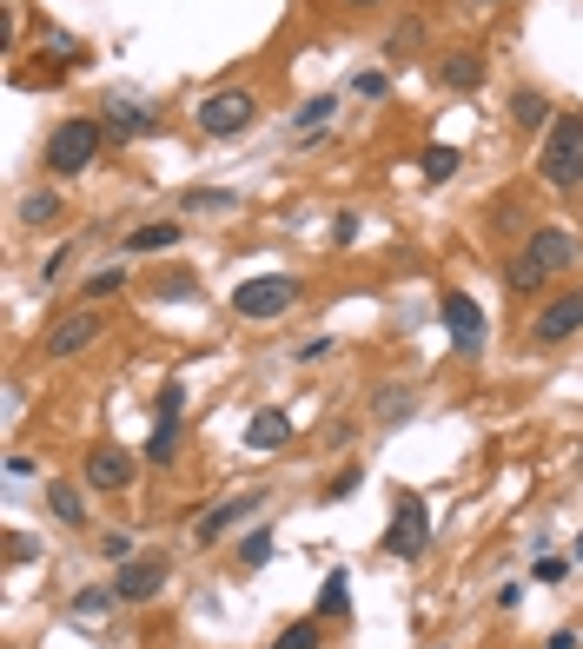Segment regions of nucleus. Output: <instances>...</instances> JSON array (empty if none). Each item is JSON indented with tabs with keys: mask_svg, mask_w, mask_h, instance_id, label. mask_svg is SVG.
<instances>
[{
	"mask_svg": "<svg viewBox=\"0 0 583 649\" xmlns=\"http://www.w3.org/2000/svg\"><path fill=\"white\" fill-rule=\"evenodd\" d=\"M576 232H563V225H537L531 238H524V253L505 266V285L524 298V292H544L557 272H576Z\"/></svg>",
	"mask_w": 583,
	"mask_h": 649,
	"instance_id": "obj_1",
	"label": "nucleus"
},
{
	"mask_svg": "<svg viewBox=\"0 0 583 649\" xmlns=\"http://www.w3.org/2000/svg\"><path fill=\"white\" fill-rule=\"evenodd\" d=\"M537 180H544L550 193H570V186H583V107L550 120V133H544V152H537Z\"/></svg>",
	"mask_w": 583,
	"mask_h": 649,
	"instance_id": "obj_2",
	"label": "nucleus"
},
{
	"mask_svg": "<svg viewBox=\"0 0 583 649\" xmlns=\"http://www.w3.org/2000/svg\"><path fill=\"white\" fill-rule=\"evenodd\" d=\"M100 139H107V126L87 120V113L60 120V126L47 133V173H53V180H80V173L100 159Z\"/></svg>",
	"mask_w": 583,
	"mask_h": 649,
	"instance_id": "obj_3",
	"label": "nucleus"
},
{
	"mask_svg": "<svg viewBox=\"0 0 583 649\" xmlns=\"http://www.w3.org/2000/svg\"><path fill=\"white\" fill-rule=\"evenodd\" d=\"M425 550H432V511H425V498L398 491V498H391V524H385V556L418 563Z\"/></svg>",
	"mask_w": 583,
	"mask_h": 649,
	"instance_id": "obj_4",
	"label": "nucleus"
},
{
	"mask_svg": "<svg viewBox=\"0 0 583 649\" xmlns=\"http://www.w3.org/2000/svg\"><path fill=\"white\" fill-rule=\"evenodd\" d=\"M299 292H305V285H299L292 272H259V279H245V285L232 292V311H239V318H259V324H266V318L292 311V305H299Z\"/></svg>",
	"mask_w": 583,
	"mask_h": 649,
	"instance_id": "obj_5",
	"label": "nucleus"
},
{
	"mask_svg": "<svg viewBox=\"0 0 583 649\" xmlns=\"http://www.w3.org/2000/svg\"><path fill=\"white\" fill-rule=\"evenodd\" d=\"M199 133L206 139H232V133H245V126H253L259 120V94H245V87H219V94H206L199 100Z\"/></svg>",
	"mask_w": 583,
	"mask_h": 649,
	"instance_id": "obj_6",
	"label": "nucleus"
},
{
	"mask_svg": "<svg viewBox=\"0 0 583 649\" xmlns=\"http://www.w3.org/2000/svg\"><path fill=\"white\" fill-rule=\"evenodd\" d=\"M100 332H107V318H100L94 305H80V311L53 318V332L40 339V358H47V365H60V358H80V352H87Z\"/></svg>",
	"mask_w": 583,
	"mask_h": 649,
	"instance_id": "obj_7",
	"label": "nucleus"
},
{
	"mask_svg": "<svg viewBox=\"0 0 583 649\" xmlns=\"http://www.w3.org/2000/svg\"><path fill=\"white\" fill-rule=\"evenodd\" d=\"M438 318H445V332H451L458 352H477V345H484V305H477L471 292L451 285V292L438 298Z\"/></svg>",
	"mask_w": 583,
	"mask_h": 649,
	"instance_id": "obj_8",
	"label": "nucleus"
},
{
	"mask_svg": "<svg viewBox=\"0 0 583 649\" xmlns=\"http://www.w3.org/2000/svg\"><path fill=\"white\" fill-rule=\"evenodd\" d=\"M166 577H173V563H166V556H133V563H120L113 590H120V603H153L166 590Z\"/></svg>",
	"mask_w": 583,
	"mask_h": 649,
	"instance_id": "obj_9",
	"label": "nucleus"
},
{
	"mask_svg": "<svg viewBox=\"0 0 583 649\" xmlns=\"http://www.w3.org/2000/svg\"><path fill=\"white\" fill-rule=\"evenodd\" d=\"M100 126H107V139H146V133L159 126V113H153L146 100L107 94V100H100Z\"/></svg>",
	"mask_w": 583,
	"mask_h": 649,
	"instance_id": "obj_10",
	"label": "nucleus"
},
{
	"mask_svg": "<svg viewBox=\"0 0 583 649\" xmlns=\"http://www.w3.org/2000/svg\"><path fill=\"white\" fill-rule=\"evenodd\" d=\"M576 332H583V292L550 298V305L537 311V324H531V339H537V345H563V339H576Z\"/></svg>",
	"mask_w": 583,
	"mask_h": 649,
	"instance_id": "obj_11",
	"label": "nucleus"
},
{
	"mask_svg": "<svg viewBox=\"0 0 583 649\" xmlns=\"http://www.w3.org/2000/svg\"><path fill=\"white\" fill-rule=\"evenodd\" d=\"M87 483H94V491H133V451L94 444L87 451Z\"/></svg>",
	"mask_w": 583,
	"mask_h": 649,
	"instance_id": "obj_12",
	"label": "nucleus"
},
{
	"mask_svg": "<svg viewBox=\"0 0 583 649\" xmlns=\"http://www.w3.org/2000/svg\"><path fill=\"white\" fill-rule=\"evenodd\" d=\"M259 511V491H239V498H226V504H212L199 524H193V543H219L232 524H245V517H253Z\"/></svg>",
	"mask_w": 583,
	"mask_h": 649,
	"instance_id": "obj_13",
	"label": "nucleus"
},
{
	"mask_svg": "<svg viewBox=\"0 0 583 649\" xmlns=\"http://www.w3.org/2000/svg\"><path fill=\"white\" fill-rule=\"evenodd\" d=\"M484 73H490V60H484L477 47H458V53H445V60H438V79H445L451 94H477V87H484Z\"/></svg>",
	"mask_w": 583,
	"mask_h": 649,
	"instance_id": "obj_14",
	"label": "nucleus"
},
{
	"mask_svg": "<svg viewBox=\"0 0 583 649\" xmlns=\"http://www.w3.org/2000/svg\"><path fill=\"white\" fill-rule=\"evenodd\" d=\"M411 412H418V384H378L372 391V425L378 431H398Z\"/></svg>",
	"mask_w": 583,
	"mask_h": 649,
	"instance_id": "obj_15",
	"label": "nucleus"
},
{
	"mask_svg": "<svg viewBox=\"0 0 583 649\" xmlns=\"http://www.w3.org/2000/svg\"><path fill=\"white\" fill-rule=\"evenodd\" d=\"M245 444L253 451H286L292 444V418L266 404V412H253V425H245Z\"/></svg>",
	"mask_w": 583,
	"mask_h": 649,
	"instance_id": "obj_16",
	"label": "nucleus"
},
{
	"mask_svg": "<svg viewBox=\"0 0 583 649\" xmlns=\"http://www.w3.org/2000/svg\"><path fill=\"white\" fill-rule=\"evenodd\" d=\"M180 238H186V225H180V219H159V225H133V232H126V253H173Z\"/></svg>",
	"mask_w": 583,
	"mask_h": 649,
	"instance_id": "obj_17",
	"label": "nucleus"
},
{
	"mask_svg": "<svg viewBox=\"0 0 583 649\" xmlns=\"http://www.w3.org/2000/svg\"><path fill=\"white\" fill-rule=\"evenodd\" d=\"M511 126H518V133H550V100H544L537 87H518V94H511Z\"/></svg>",
	"mask_w": 583,
	"mask_h": 649,
	"instance_id": "obj_18",
	"label": "nucleus"
},
{
	"mask_svg": "<svg viewBox=\"0 0 583 649\" xmlns=\"http://www.w3.org/2000/svg\"><path fill=\"white\" fill-rule=\"evenodd\" d=\"M318 616H331V623H345V616H352V577H345V571H331V577H325V590H318Z\"/></svg>",
	"mask_w": 583,
	"mask_h": 649,
	"instance_id": "obj_19",
	"label": "nucleus"
},
{
	"mask_svg": "<svg viewBox=\"0 0 583 649\" xmlns=\"http://www.w3.org/2000/svg\"><path fill=\"white\" fill-rule=\"evenodd\" d=\"M47 511H53L60 524H73V530H80V524H87V498H80V491H73V483H47Z\"/></svg>",
	"mask_w": 583,
	"mask_h": 649,
	"instance_id": "obj_20",
	"label": "nucleus"
},
{
	"mask_svg": "<svg viewBox=\"0 0 583 649\" xmlns=\"http://www.w3.org/2000/svg\"><path fill=\"white\" fill-rule=\"evenodd\" d=\"M418 173H425L432 186H445V180L458 173V146H425V152H418Z\"/></svg>",
	"mask_w": 583,
	"mask_h": 649,
	"instance_id": "obj_21",
	"label": "nucleus"
},
{
	"mask_svg": "<svg viewBox=\"0 0 583 649\" xmlns=\"http://www.w3.org/2000/svg\"><path fill=\"white\" fill-rule=\"evenodd\" d=\"M331 113H339V100H331V94H318V100H305V107L292 113V133L305 139V133H318V126H325Z\"/></svg>",
	"mask_w": 583,
	"mask_h": 649,
	"instance_id": "obj_22",
	"label": "nucleus"
},
{
	"mask_svg": "<svg viewBox=\"0 0 583 649\" xmlns=\"http://www.w3.org/2000/svg\"><path fill=\"white\" fill-rule=\"evenodd\" d=\"M173 451H180V418H159L153 438H146V457L153 464H173Z\"/></svg>",
	"mask_w": 583,
	"mask_h": 649,
	"instance_id": "obj_23",
	"label": "nucleus"
},
{
	"mask_svg": "<svg viewBox=\"0 0 583 649\" xmlns=\"http://www.w3.org/2000/svg\"><path fill=\"white\" fill-rule=\"evenodd\" d=\"M53 219H60V193H47V186H40V193H27V199H21V225H53Z\"/></svg>",
	"mask_w": 583,
	"mask_h": 649,
	"instance_id": "obj_24",
	"label": "nucleus"
},
{
	"mask_svg": "<svg viewBox=\"0 0 583 649\" xmlns=\"http://www.w3.org/2000/svg\"><path fill=\"white\" fill-rule=\"evenodd\" d=\"M318 642H325L318 616H299V623H286V629H279V642H272V649H318Z\"/></svg>",
	"mask_w": 583,
	"mask_h": 649,
	"instance_id": "obj_25",
	"label": "nucleus"
},
{
	"mask_svg": "<svg viewBox=\"0 0 583 649\" xmlns=\"http://www.w3.org/2000/svg\"><path fill=\"white\" fill-rule=\"evenodd\" d=\"M239 563H245V571H259V563H272V530H266V524L239 537Z\"/></svg>",
	"mask_w": 583,
	"mask_h": 649,
	"instance_id": "obj_26",
	"label": "nucleus"
},
{
	"mask_svg": "<svg viewBox=\"0 0 583 649\" xmlns=\"http://www.w3.org/2000/svg\"><path fill=\"white\" fill-rule=\"evenodd\" d=\"M180 206H186V212H232V206H239V193H219V186H193Z\"/></svg>",
	"mask_w": 583,
	"mask_h": 649,
	"instance_id": "obj_27",
	"label": "nucleus"
},
{
	"mask_svg": "<svg viewBox=\"0 0 583 649\" xmlns=\"http://www.w3.org/2000/svg\"><path fill=\"white\" fill-rule=\"evenodd\" d=\"M113 603H120V590H113V584H107V590H80V597H73V616H80V623H94V616H107Z\"/></svg>",
	"mask_w": 583,
	"mask_h": 649,
	"instance_id": "obj_28",
	"label": "nucleus"
},
{
	"mask_svg": "<svg viewBox=\"0 0 583 649\" xmlns=\"http://www.w3.org/2000/svg\"><path fill=\"white\" fill-rule=\"evenodd\" d=\"M126 285V272L120 266H100V272H87V305H100V298H113Z\"/></svg>",
	"mask_w": 583,
	"mask_h": 649,
	"instance_id": "obj_29",
	"label": "nucleus"
},
{
	"mask_svg": "<svg viewBox=\"0 0 583 649\" xmlns=\"http://www.w3.org/2000/svg\"><path fill=\"white\" fill-rule=\"evenodd\" d=\"M40 53H60V60H87V47H80L66 27H47V34H40Z\"/></svg>",
	"mask_w": 583,
	"mask_h": 649,
	"instance_id": "obj_30",
	"label": "nucleus"
},
{
	"mask_svg": "<svg viewBox=\"0 0 583 649\" xmlns=\"http://www.w3.org/2000/svg\"><path fill=\"white\" fill-rule=\"evenodd\" d=\"M352 94H365V100H385V94H391V73H385V66H365V73H352Z\"/></svg>",
	"mask_w": 583,
	"mask_h": 649,
	"instance_id": "obj_31",
	"label": "nucleus"
},
{
	"mask_svg": "<svg viewBox=\"0 0 583 649\" xmlns=\"http://www.w3.org/2000/svg\"><path fill=\"white\" fill-rule=\"evenodd\" d=\"M100 556H113V563H133V530H107V537H100Z\"/></svg>",
	"mask_w": 583,
	"mask_h": 649,
	"instance_id": "obj_32",
	"label": "nucleus"
},
{
	"mask_svg": "<svg viewBox=\"0 0 583 649\" xmlns=\"http://www.w3.org/2000/svg\"><path fill=\"white\" fill-rule=\"evenodd\" d=\"M180 404H186V384L166 378V384H159V418H180Z\"/></svg>",
	"mask_w": 583,
	"mask_h": 649,
	"instance_id": "obj_33",
	"label": "nucleus"
},
{
	"mask_svg": "<svg viewBox=\"0 0 583 649\" xmlns=\"http://www.w3.org/2000/svg\"><path fill=\"white\" fill-rule=\"evenodd\" d=\"M359 483H365V470H339V483H325V504H345Z\"/></svg>",
	"mask_w": 583,
	"mask_h": 649,
	"instance_id": "obj_34",
	"label": "nucleus"
},
{
	"mask_svg": "<svg viewBox=\"0 0 583 649\" xmlns=\"http://www.w3.org/2000/svg\"><path fill=\"white\" fill-rule=\"evenodd\" d=\"M411 47H425V21H404V27L391 34V53H411Z\"/></svg>",
	"mask_w": 583,
	"mask_h": 649,
	"instance_id": "obj_35",
	"label": "nucleus"
},
{
	"mask_svg": "<svg viewBox=\"0 0 583 649\" xmlns=\"http://www.w3.org/2000/svg\"><path fill=\"white\" fill-rule=\"evenodd\" d=\"M331 246H359V212H339V219H331Z\"/></svg>",
	"mask_w": 583,
	"mask_h": 649,
	"instance_id": "obj_36",
	"label": "nucleus"
},
{
	"mask_svg": "<svg viewBox=\"0 0 583 649\" xmlns=\"http://www.w3.org/2000/svg\"><path fill=\"white\" fill-rule=\"evenodd\" d=\"M34 556V537H21V530H8V563H27Z\"/></svg>",
	"mask_w": 583,
	"mask_h": 649,
	"instance_id": "obj_37",
	"label": "nucleus"
},
{
	"mask_svg": "<svg viewBox=\"0 0 583 649\" xmlns=\"http://www.w3.org/2000/svg\"><path fill=\"white\" fill-rule=\"evenodd\" d=\"M193 292H199V279H166L159 285V298H193Z\"/></svg>",
	"mask_w": 583,
	"mask_h": 649,
	"instance_id": "obj_38",
	"label": "nucleus"
},
{
	"mask_svg": "<svg viewBox=\"0 0 583 649\" xmlns=\"http://www.w3.org/2000/svg\"><path fill=\"white\" fill-rule=\"evenodd\" d=\"M66 259H73V246H60V253H53V259H47V266H40V279H47V285H53V279H60V272H66Z\"/></svg>",
	"mask_w": 583,
	"mask_h": 649,
	"instance_id": "obj_39",
	"label": "nucleus"
},
{
	"mask_svg": "<svg viewBox=\"0 0 583 649\" xmlns=\"http://www.w3.org/2000/svg\"><path fill=\"white\" fill-rule=\"evenodd\" d=\"M544 649H583V636H576V629H550Z\"/></svg>",
	"mask_w": 583,
	"mask_h": 649,
	"instance_id": "obj_40",
	"label": "nucleus"
},
{
	"mask_svg": "<svg viewBox=\"0 0 583 649\" xmlns=\"http://www.w3.org/2000/svg\"><path fill=\"white\" fill-rule=\"evenodd\" d=\"M563 577V556H537V584H557Z\"/></svg>",
	"mask_w": 583,
	"mask_h": 649,
	"instance_id": "obj_41",
	"label": "nucleus"
},
{
	"mask_svg": "<svg viewBox=\"0 0 583 649\" xmlns=\"http://www.w3.org/2000/svg\"><path fill=\"white\" fill-rule=\"evenodd\" d=\"M339 8H378V0H339Z\"/></svg>",
	"mask_w": 583,
	"mask_h": 649,
	"instance_id": "obj_42",
	"label": "nucleus"
},
{
	"mask_svg": "<svg viewBox=\"0 0 583 649\" xmlns=\"http://www.w3.org/2000/svg\"><path fill=\"white\" fill-rule=\"evenodd\" d=\"M576 556H583V537H576Z\"/></svg>",
	"mask_w": 583,
	"mask_h": 649,
	"instance_id": "obj_43",
	"label": "nucleus"
}]
</instances>
